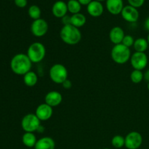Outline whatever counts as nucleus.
Wrapping results in <instances>:
<instances>
[{"label": "nucleus", "mask_w": 149, "mask_h": 149, "mask_svg": "<svg viewBox=\"0 0 149 149\" xmlns=\"http://www.w3.org/2000/svg\"><path fill=\"white\" fill-rule=\"evenodd\" d=\"M60 37L65 44L75 45L79 43L81 39V33L79 29L71 24L63 26L60 31Z\"/></svg>", "instance_id": "obj_2"}, {"label": "nucleus", "mask_w": 149, "mask_h": 149, "mask_svg": "<svg viewBox=\"0 0 149 149\" xmlns=\"http://www.w3.org/2000/svg\"><path fill=\"white\" fill-rule=\"evenodd\" d=\"M87 10L90 16L94 17H98L103 15L104 7L100 1L93 0V1L87 6Z\"/></svg>", "instance_id": "obj_15"}, {"label": "nucleus", "mask_w": 149, "mask_h": 149, "mask_svg": "<svg viewBox=\"0 0 149 149\" xmlns=\"http://www.w3.org/2000/svg\"><path fill=\"white\" fill-rule=\"evenodd\" d=\"M144 27H145V29H146L147 31H149V17H147L145 23H144Z\"/></svg>", "instance_id": "obj_33"}, {"label": "nucleus", "mask_w": 149, "mask_h": 149, "mask_svg": "<svg viewBox=\"0 0 149 149\" xmlns=\"http://www.w3.org/2000/svg\"><path fill=\"white\" fill-rule=\"evenodd\" d=\"M147 88H148V91H149V82H148V85H147Z\"/></svg>", "instance_id": "obj_36"}, {"label": "nucleus", "mask_w": 149, "mask_h": 149, "mask_svg": "<svg viewBox=\"0 0 149 149\" xmlns=\"http://www.w3.org/2000/svg\"><path fill=\"white\" fill-rule=\"evenodd\" d=\"M125 36V31L120 26H114L109 32V39L114 45L122 44Z\"/></svg>", "instance_id": "obj_16"}, {"label": "nucleus", "mask_w": 149, "mask_h": 149, "mask_svg": "<svg viewBox=\"0 0 149 149\" xmlns=\"http://www.w3.org/2000/svg\"><path fill=\"white\" fill-rule=\"evenodd\" d=\"M78 1L81 4V5L87 6L90 2L93 1V0H78Z\"/></svg>", "instance_id": "obj_31"}, {"label": "nucleus", "mask_w": 149, "mask_h": 149, "mask_svg": "<svg viewBox=\"0 0 149 149\" xmlns=\"http://www.w3.org/2000/svg\"><path fill=\"white\" fill-rule=\"evenodd\" d=\"M23 81L27 87H33L38 81L37 74L33 71H30L23 76Z\"/></svg>", "instance_id": "obj_21"}, {"label": "nucleus", "mask_w": 149, "mask_h": 149, "mask_svg": "<svg viewBox=\"0 0 149 149\" xmlns=\"http://www.w3.org/2000/svg\"><path fill=\"white\" fill-rule=\"evenodd\" d=\"M14 2L15 5L20 8H24L28 4L27 0H14Z\"/></svg>", "instance_id": "obj_28"}, {"label": "nucleus", "mask_w": 149, "mask_h": 149, "mask_svg": "<svg viewBox=\"0 0 149 149\" xmlns=\"http://www.w3.org/2000/svg\"><path fill=\"white\" fill-rule=\"evenodd\" d=\"M144 79V74L142 71L140 70H135L131 72L130 74V80L134 84H139Z\"/></svg>", "instance_id": "obj_24"}, {"label": "nucleus", "mask_w": 149, "mask_h": 149, "mask_svg": "<svg viewBox=\"0 0 149 149\" xmlns=\"http://www.w3.org/2000/svg\"><path fill=\"white\" fill-rule=\"evenodd\" d=\"M144 79L146 80V81H147L148 82H149V69L146 70V72L144 73Z\"/></svg>", "instance_id": "obj_32"}, {"label": "nucleus", "mask_w": 149, "mask_h": 149, "mask_svg": "<svg viewBox=\"0 0 149 149\" xmlns=\"http://www.w3.org/2000/svg\"><path fill=\"white\" fill-rule=\"evenodd\" d=\"M26 55L33 63H38L45 58L46 48L41 42H33L28 48Z\"/></svg>", "instance_id": "obj_4"}, {"label": "nucleus", "mask_w": 149, "mask_h": 149, "mask_svg": "<svg viewBox=\"0 0 149 149\" xmlns=\"http://www.w3.org/2000/svg\"><path fill=\"white\" fill-rule=\"evenodd\" d=\"M148 46L149 45L147 39L142 37L135 39L133 45V47L135 52H145L148 49Z\"/></svg>", "instance_id": "obj_20"}, {"label": "nucleus", "mask_w": 149, "mask_h": 149, "mask_svg": "<svg viewBox=\"0 0 149 149\" xmlns=\"http://www.w3.org/2000/svg\"><path fill=\"white\" fill-rule=\"evenodd\" d=\"M62 85L64 89H65V90H69V89H71V87H72V82L68 79H66L63 83Z\"/></svg>", "instance_id": "obj_30"}, {"label": "nucleus", "mask_w": 149, "mask_h": 149, "mask_svg": "<svg viewBox=\"0 0 149 149\" xmlns=\"http://www.w3.org/2000/svg\"><path fill=\"white\" fill-rule=\"evenodd\" d=\"M131 55L130 49L122 44L114 45L111 52L112 60L119 65L127 63L130 60Z\"/></svg>", "instance_id": "obj_3"}, {"label": "nucleus", "mask_w": 149, "mask_h": 149, "mask_svg": "<svg viewBox=\"0 0 149 149\" xmlns=\"http://www.w3.org/2000/svg\"><path fill=\"white\" fill-rule=\"evenodd\" d=\"M68 11L67 3L65 1H55L52 7V13L57 18H62L64 16L66 15Z\"/></svg>", "instance_id": "obj_14"}, {"label": "nucleus", "mask_w": 149, "mask_h": 149, "mask_svg": "<svg viewBox=\"0 0 149 149\" xmlns=\"http://www.w3.org/2000/svg\"><path fill=\"white\" fill-rule=\"evenodd\" d=\"M122 17L125 21L129 23H135L139 19V12L138 9L130 5L125 6L122 10Z\"/></svg>", "instance_id": "obj_10"}, {"label": "nucleus", "mask_w": 149, "mask_h": 149, "mask_svg": "<svg viewBox=\"0 0 149 149\" xmlns=\"http://www.w3.org/2000/svg\"><path fill=\"white\" fill-rule=\"evenodd\" d=\"M61 20H62V23L63 24V26L70 25L71 24V16H68L66 15L61 18Z\"/></svg>", "instance_id": "obj_29"}, {"label": "nucleus", "mask_w": 149, "mask_h": 149, "mask_svg": "<svg viewBox=\"0 0 149 149\" xmlns=\"http://www.w3.org/2000/svg\"><path fill=\"white\" fill-rule=\"evenodd\" d=\"M35 114L40 121H47L52 117L53 114V109L52 107L47 103H42L37 106Z\"/></svg>", "instance_id": "obj_11"}, {"label": "nucleus", "mask_w": 149, "mask_h": 149, "mask_svg": "<svg viewBox=\"0 0 149 149\" xmlns=\"http://www.w3.org/2000/svg\"><path fill=\"white\" fill-rule=\"evenodd\" d=\"M143 143V137L140 132L132 131L125 137V146L127 149H138Z\"/></svg>", "instance_id": "obj_9"}, {"label": "nucleus", "mask_w": 149, "mask_h": 149, "mask_svg": "<svg viewBox=\"0 0 149 149\" xmlns=\"http://www.w3.org/2000/svg\"><path fill=\"white\" fill-rule=\"evenodd\" d=\"M22 142L28 148H33L36 146L37 139L33 132H25L22 136Z\"/></svg>", "instance_id": "obj_18"}, {"label": "nucleus", "mask_w": 149, "mask_h": 149, "mask_svg": "<svg viewBox=\"0 0 149 149\" xmlns=\"http://www.w3.org/2000/svg\"><path fill=\"white\" fill-rule=\"evenodd\" d=\"M130 63L132 68L135 70L142 71L148 65V56L145 52H135L130 58Z\"/></svg>", "instance_id": "obj_8"}, {"label": "nucleus", "mask_w": 149, "mask_h": 149, "mask_svg": "<svg viewBox=\"0 0 149 149\" xmlns=\"http://www.w3.org/2000/svg\"><path fill=\"white\" fill-rule=\"evenodd\" d=\"M68 11L71 14H77L79 13L81 10V5L78 0H68L67 2Z\"/></svg>", "instance_id": "obj_22"}, {"label": "nucleus", "mask_w": 149, "mask_h": 149, "mask_svg": "<svg viewBox=\"0 0 149 149\" xmlns=\"http://www.w3.org/2000/svg\"><path fill=\"white\" fill-rule=\"evenodd\" d=\"M86 22H87V18L85 15L81 13L72 15L71 16V24L78 29L84 26Z\"/></svg>", "instance_id": "obj_19"}, {"label": "nucleus", "mask_w": 149, "mask_h": 149, "mask_svg": "<svg viewBox=\"0 0 149 149\" xmlns=\"http://www.w3.org/2000/svg\"><path fill=\"white\" fill-rule=\"evenodd\" d=\"M147 40H148V45H149V33H148V37H147Z\"/></svg>", "instance_id": "obj_34"}, {"label": "nucleus", "mask_w": 149, "mask_h": 149, "mask_svg": "<svg viewBox=\"0 0 149 149\" xmlns=\"http://www.w3.org/2000/svg\"><path fill=\"white\" fill-rule=\"evenodd\" d=\"M135 39H134L133 36L131 35H125L124 37L123 41H122V44L125 46L127 47L130 48L131 47H133L134 42H135Z\"/></svg>", "instance_id": "obj_26"}, {"label": "nucleus", "mask_w": 149, "mask_h": 149, "mask_svg": "<svg viewBox=\"0 0 149 149\" xmlns=\"http://www.w3.org/2000/svg\"><path fill=\"white\" fill-rule=\"evenodd\" d=\"M95 1H100V2H101V1H106V0H95Z\"/></svg>", "instance_id": "obj_35"}, {"label": "nucleus", "mask_w": 149, "mask_h": 149, "mask_svg": "<svg viewBox=\"0 0 149 149\" xmlns=\"http://www.w3.org/2000/svg\"><path fill=\"white\" fill-rule=\"evenodd\" d=\"M111 145L116 148H122L125 146V138L120 135H116L111 139Z\"/></svg>", "instance_id": "obj_25"}, {"label": "nucleus", "mask_w": 149, "mask_h": 149, "mask_svg": "<svg viewBox=\"0 0 149 149\" xmlns=\"http://www.w3.org/2000/svg\"><path fill=\"white\" fill-rule=\"evenodd\" d=\"M28 14H29V17L33 20H38V19L41 18V15H42V11L39 6L37 5H31L29 7V10H28Z\"/></svg>", "instance_id": "obj_23"}, {"label": "nucleus", "mask_w": 149, "mask_h": 149, "mask_svg": "<svg viewBox=\"0 0 149 149\" xmlns=\"http://www.w3.org/2000/svg\"><path fill=\"white\" fill-rule=\"evenodd\" d=\"M103 149H110V148H103Z\"/></svg>", "instance_id": "obj_37"}, {"label": "nucleus", "mask_w": 149, "mask_h": 149, "mask_svg": "<svg viewBox=\"0 0 149 149\" xmlns=\"http://www.w3.org/2000/svg\"><path fill=\"white\" fill-rule=\"evenodd\" d=\"M41 126V121L35 113L25 115L21 121V127L25 132H36Z\"/></svg>", "instance_id": "obj_6"}, {"label": "nucleus", "mask_w": 149, "mask_h": 149, "mask_svg": "<svg viewBox=\"0 0 149 149\" xmlns=\"http://www.w3.org/2000/svg\"><path fill=\"white\" fill-rule=\"evenodd\" d=\"M45 103L50 106L51 107H56L59 106L63 101V95L60 92L52 90L47 93L45 97Z\"/></svg>", "instance_id": "obj_12"}, {"label": "nucleus", "mask_w": 149, "mask_h": 149, "mask_svg": "<svg viewBox=\"0 0 149 149\" xmlns=\"http://www.w3.org/2000/svg\"><path fill=\"white\" fill-rule=\"evenodd\" d=\"M49 29L48 23L45 19L39 18L32 22L31 25V31L36 37H42L47 34Z\"/></svg>", "instance_id": "obj_7"}, {"label": "nucleus", "mask_w": 149, "mask_h": 149, "mask_svg": "<svg viewBox=\"0 0 149 149\" xmlns=\"http://www.w3.org/2000/svg\"><path fill=\"white\" fill-rule=\"evenodd\" d=\"M68 72L65 65L61 63H55L51 66L49 71L50 79L55 84H62L68 79Z\"/></svg>", "instance_id": "obj_5"}, {"label": "nucleus", "mask_w": 149, "mask_h": 149, "mask_svg": "<svg viewBox=\"0 0 149 149\" xmlns=\"http://www.w3.org/2000/svg\"><path fill=\"white\" fill-rule=\"evenodd\" d=\"M127 1L129 2V5L138 9L143 5L146 0H127Z\"/></svg>", "instance_id": "obj_27"}, {"label": "nucleus", "mask_w": 149, "mask_h": 149, "mask_svg": "<svg viewBox=\"0 0 149 149\" xmlns=\"http://www.w3.org/2000/svg\"><path fill=\"white\" fill-rule=\"evenodd\" d=\"M55 141L50 137H43L37 140L34 149H55Z\"/></svg>", "instance_id": "obj_17"}, {"label": "nucleus", "mask_w": 149, "mask_h": 149, "mask_svg": "<svg viewBox=\"0 0 149 149\" xmlns=\"http://www.w3.org/2000/svg\"><path fill=\"white\" fill-rule=\"evenodd\" d=\"M33 63L26 54L19 53L15 55L10 61V68L17 75H23L31 71Z\"/></svg>", "instance_id": "obj_1"}, {"label": "nucleus", "mask_w": 149, "mask_h": 149, "mask_svg": "<svg viewBox=\"0 0 149 149\" xmlns=\"http://www.w3.org/2000/svg\"><path fill=\"white\" fill-rule=\"evenodd\" d=\"M106 7L109 13L117 15L122 13L124 8L123 0H106Z\"/></svg>", "instance_id": "obj_13"}]
</instances>
